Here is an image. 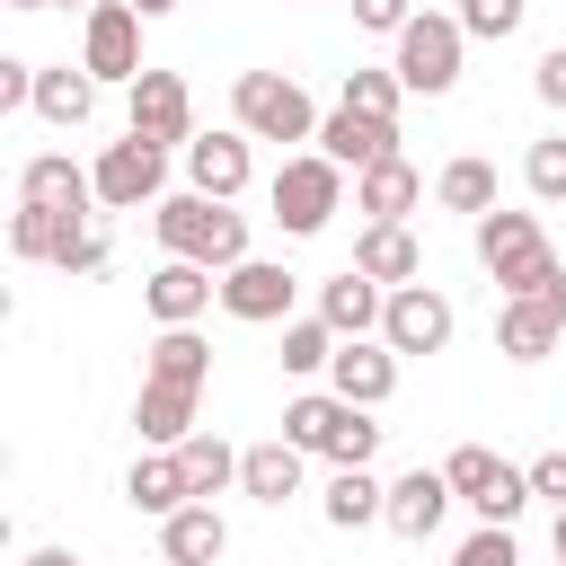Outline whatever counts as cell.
Instances as JSON below:
<instances>
[{"instance_id":"6da1fadb","label":"cell","mask_w":566,"mask_h":566,"mask_svg":"<svg viewBox=\"0 0 566 566\" xmlns=\"http://www.w3.org/2000/svg\"><path fill=\"white\" fill-rule=\"evenodd\" d=\"M150 230H159V256H195V265H212V274H230L239 256H248V212H230L221 195H159L150 203Z\"/></svg>"},{"instance_id":"7a4b0ae2","label":"cell","mask_w":566,"mask_h":566,"mask_svg":"<svg viewBox=\"0 0 566 566\" xmlns=\"http://www.w3.org/2000/svg\"><path fill=\"white\" fill-rule=\"evenodd\" d=\"M283 442H301L327 469H371L380 424H371V407H354L336 389H301V398H283Z\"/></svg>"},{"instance_id":"3957f363","label":"cell","mask_w":566,"mask_h":566,"mask_svg":"<svg viewBox=\"0 0 566 566\" xmlns=\"http://www.w3.org/2000/svg\"><path fill=\"white\" fill-rule=\"evenodd\" d=\"M478 265L495 274V292L513 301V292H548V283H566V265H557V248H548V230H539V212H478Z\"/></svg>"},{"instance_id":"277c9868","label":"cell","mask_w":566,"mask_h":566,"mask_svg":"<svg viewBox=\"0 0 566 566\" xmlns=\"http://www.w3.org/2000/svg\"><path fill=\"white\" fill-rule=\"evenodd\" d=\"M230 124L248 142H318V106L292 71H239L230 80Z\"/></svg>"},{"instance_id":"5b68a950","label":"cell","mask_w":566,"mask_h":566,"mask_svg":"<svg viewBox=\"0 0 566 566\" xmlns=\"http://www.w3.org/2000/svg\"><path fill=\"white\" fill-rule=\"evenodd\" d=\"M265 203H274V221H283V239H318L336 212H345V168L327 159V150H292L283 168H274V186H265Z\"/></svg>"},{"instance_id":"8992f818","label":"cell","mask_w":566,"mask_h":566,"mask_svg":"<svg viewBox=\"0 0 566 566\" xmlns=\"http://www.w3.org/2000/svg\"><path fill=\"white\" fill-rule=\"evenodd\" d=\"M389 44H398V62H389V71L407 80V97H451V88H460V53H469V27H460V18L416 9Z\"/></svg>"},{"instance_id":"52a82bcc","label":"cell","mask_w":566,"mask_h":566,"mask_svg":"<svg viewBox=\"0 0 566 566\" xmlns=\"http://www.w3.org/2000/svg\"><path fill=\"white\" fill-rule=\"evenodd\" d=\"M442 478H451V495H460L478 522H522V504H531V469L495 460L486 442H460V451L442 460Z\"/></svg>"},{"instance_id":"ba28073f","label":"cell","mask_w":566,"mask_h":566,"mask_svg":"<svg viewBox=\"0 0 566 566\" xmlns=\"http://www.w3.org/2000/svg\"><path fill=\"white\" fill-rule=\"evenodd\" d=\"M124 133H142L159 150H186L195 142V88H186V71H142L124 88Z\"/></svg>"},{"instance_id":"9c48e42d","label":"cell","mask_w":566,"mask_h":566,"mask_svg":"<svg viewBox=\"0 0 566 566\" xmlns=\"http://www.w3.org/2000/svg\"><path fill=\"white\" fill-rule=\"evenodd\" d=\"M88 177H97V203H106V212H142V203H159V186H168V150L142 142V133H124V142L97 150Z\"/></svg>"},{"instance_id":"30bf717a","label":"cell","mask_w":566,"mask_h":566,"mask_svg":"<svg viewBox=\"0 0 566 566\" xmlns=\"http://www.w3.org/2000/svg\"><path fill=\"white\" fill-rule=\"evenodd\" d=\"M142 27H150V18H142L133 0H88V27H80V62H88L97 80H124V88H133V80L150 71V62H142Z\"/></svg>"},{"instance_id":"8fae6325","label":"cell","mask_w":566,"mask_h":566,"mask_svg":"<svg viewBox=\"0 0 566 566\" xmlns=\"http://www.w3.org/2000/svg\"><path fill=\"white\" fill-rule=\"evenodd\" d=\"M292 301H301V274L274 265V256H239V265L221 274V310H230L239 327H283Z\"/></svg>"},{"instance_id":"7c38bea8","label":"cell","mask_w":566,"mask_h":566,"mask_svg":"<svg viewBox=\"0 0 566 566\" xmlns=\"http://www.w3.org/2000/svg\"><path fill=\"white\" fill-rule=\"evenodd\" d=\"M557 336H566V283H548V292H513V301L495 310V354H504V363H548Z\"/></svg>"},{"instance_id":"4fadbf2b","label":"cell","mask_w":566,"mask_h":566,"mask_svg":"<svg viewBox=\"0 0 566 566\" xmlns=\"http://www.w3.org/2000/svg\"><path fill=\"white\" fill-rule=\"evenodd\" d=\"M380 336L398 354H442L460 336V310L433 292V283H389V310H380Z\"/></svg>"},{"instance_id":"5bb4252c","label":"cell","mask_w":566,"mask_h":566,"mask_svg":"<svg viewBox=\"0 0 566 566\" xmlns=\"http://www.w3.org/2000/svg\"><path fill=\"white\" fill-rule=\"evenodd\" d=\"M212 301H221V274H212V265H195V256H159V265H150V283H142V310H150L159 327H195Z\"/></svg>"},{"instance_id":"9a60e30c","label":"cell","mask_w":566,"mask_h":566,"mask_svg":"<svg viewBox=\"0 0 566 566\" xmlns=\"http://www.w3.org/2000/svg\"><path fill=\"white\" fill-rule=\"evenodd\" d=\"M398 363H407V354H398L389 336H345L336 363H327V389L354 398V407H389V398H398Z\"/></svg>"},{"instance_id":"2e32d148","label":"cell","mask_w":566,"mask_h":566,"mask_svg":"<svg viewBox=\"0 0 566 566\" xmlns=\"http://www.w3.org/2000/svg\"><path fill=\"white\" fill-rule=\"evenodd\" d=\"M248 177H256V159H248V133H239V124H221V133H195V142H186V186H195V195L239 203V195H248Z\"/></svg>"},{"instance_id":"e0dca14e","label":"cell","mask_w":566,"mask_h":566,"mask_svg":"<svg viewBox=\"0 0 566 566\" xmlns=\"http://www.w3.org/2000/svg\"><path fill=\"white\" fill-rule=\"evenodd\" d=\"M97 212H71V203H18L9 212V256L18 265H62V248L88 230Z\"/></svg>"},{"instance_id":"ac0fdd59","label":"cell","mask_w":566,"mask_h":566,"mask_svg":"<svg viewBox=\"0 0 566 566\" xmlns=\"http://www.w3.org/2000/svg\"><path fill=\"white\" fill-rule=\"evenodd\" d=\"M301 469H310L301 442H283V433H274V442H248V451H239V495L265 504V513H283V504L301 495Z\"/></svg>"},{"instance_id":"d6986e66","label":"cell","mask_w":566,"mask_h":566,"mask_svg":"<svg viewBox=\"0 0 566 566\" xmlns=\"http://www.w3.org/2000/svg\"><path fill=\"white\" fill-rule=\"evenodd\" d=\"M97 71L88 62H35V115L53 124V133H80L88 115H97Z\"/></svg>"},{"instance_id":"ffe728a7","label":"cell","mask_w":566,"mask_h":566,"mask_svg":"<svg viewBox=\"0 0 566 566\" xmlns=\"http://www.w3.org/2000/svg\"><path fill=\"white\" fill-rule=\"evenodd\" d=\"M318 150L336 159V168H380V159H398V124H380V115H354V106H336V115H318Z\"/></svg>"},{"instance_id":"44dd1931","label":"cell","mask_w":566,"mask_h":566,"mask_svg":"<svg viewBox=\"0 0 566 566\" xmlns=\"http://www.w3.org/2000/svg\"><path fill=\"white\" fill-rule=\"evenodd\" d=\"M451 504H460V495H451L442 469H407V478H389V513H380V522H389L398 539H433Z\"/></svg>"},{"instance_id":"7402d4cb","label":"cell","mask_w":566,"mask_h":566,"mask_svg":"<svg viewBox=\"0 0 566 566\" xmlns=\"http://www.w3.org/2000/svg\"><path fill=\"white\" fill-rule=\"evenodd\" d=\"M18 203H71V212H106L97 203V177L71 159V150H35L18 168Z\"/></svg>"},{"instance_id":"603a6c76","label":"cell","mask_w":566,"mask_h":566,"mask_svg":"<svg viewBox=\"0 0 566 566\" xmlns=\"http://www.w3.org/2000/svg\"><path fill=\"white\" fill-rule=\"evenodd\" d=\"M380 310H389V283H371L363 265H345V274L318 283V318L336 336H380Z\"/></svg>"},{"instance_id":"cb8c5ba5","label":"cell","mask_w":566,"mask_h":566,"mask_svg":"<svg viewBox=\"0 0 566 566\" xmlns=\"http://www.w3.org/2000/svg\"><path fill=\"white\" fill-rule=\"evenodd\" d=\"M159 557H168V566H221V557H230V522L195 495V504H177V513L159 522Z\"/></svg>"},{"instance_id":"d4e9b609","label":"cell","mask_w":566,"mask_h":566,"mask_svg":"<svg viewBox=\"0 0 566 566\" xmlns=\"http://www.w3.org/2000/svg\"><path fill=\"white\" fill-rule=\"evenodd\" d=\"M195 407H203V389H186V380H142V398H133V433L159 442V451H177V442L195 433Z\"/></svg>"},{"instance_id":"484cf974","label":"cell","mask_w":566,"mask_h":566,"mask_svg":"<svg viewBox=\"0 0 566 566\" xmlns=\"http://www.w3.org/2000/svg\"><path fill=\"white\" fill-rule=\"evenodd\" d=\"M124 504H133V513H150V522H168L177 504H195V486H186L177 451H159V442H150V451L124 469Z\"/></svg>"},{"instance_id":"4316f807","label":"cell","mask_w":566,"mask_h":566,"mask_svg":"<svg viewBox=\"0 0 566 566\" xmlns=\"http://www.w3.org/2000/svg\"><path fill=\"white\" fill-rule=\"evenodd\" d=\"M354 265H363L371 283H416V274H424V248H416V230H407V221H363Z\"/></svg>"},{"instance_id":"83f0119b","label":"cell","mask_w":566,"mask_h":566,"mask_svg":"<svg viewBox=\"0 0 566 566\" xmlns=\"http://www.w3.org/2000/svg\"><path fill=\"white\" fill-rule=\"evenodd\" d=\"M416 203H424V177H416L407 159H380V168L354 177V212H363V221H407Z\"/></svg>"},{"instance_id":"f1b7e54d","label":"cell","mask_w":566,"mask_h":566,"mask_svg":"<svg viewBox=\"0 0 566 566\" xmlns=\"http://www.w3.org/2000/svg\"><path fill=\"white\" fill-rule=\"evenodd\" d=\"M142 380H186V389H212V345L195 327H159L150 354H142Z\"/></svg>"},{"instance_id":"f546056e","label":"cell","mask_w":566,"mask_h":566,"mask_svg":"<svg viewBox=\"0 0 566 566\" xmlns=\"http://www.w3.org/2000/svg\"><path fill=\"white\" fill-rule=\"evenodd\" d=\"M318 513H327L336 531H371V522L389 513V486H380L371 469H336V478H327V495H318Z\"/></svg>"},{"instance_id":"4dcf8cb0","label":"cell","mask_w":566,"mask_h":566,"mask_svg":"<svg viewBox=\"0 0 566 566\" xmlns=\"http://www.w3.org/2000/svg\"><path fill=\"white\" fill-rule=\"evenodd\" d=\"M433 203L442 212H495V159H478V150H460V159H442V177H433Z\"/></svg>"},{"instance_id":"1f68e13d","label":"cell","mask_w":566,"mask_h":566,"mask_svg":"<svg viewBox=\"0 0 566 566\" xmlns=\"http://www.w3.org/2000/svg\"><path fill=\"white\" fill-rule=\"evenodd\" d=\"M177 469H186V486H195L203 504H212L221 486H239V451H230L221 433H203V424H195V433L177 442Z\"/></svg>"},{"instance_id":"d6a6232c","label":"cell","mask_w":566,"mask_h":566,"mask_svg":"<svg viewBox=\"0 0 566 566\" xmlns=\"http://www.w3.org/2000/svg\"><path fill=\"white\" fill-rule=\"evenodd\" d=\"M336 345H345V336H336L318 310H310V318H283V371H292V380L327 371V363H336Z\"/></svg>"},{"instance_id":"836d02e7","label":"cell","mask_w":566,"mask_h":566,"mask_svg":"<svg viewBox=\"0 0 566 566\" xmlns=\"http://www.w3.org/2000/svg\"><path fill=\"white\" fill-rule=\"evenodd\" d=\"M398 97H407V80H398V71H345V97H336V106H354V115H380V124H398Z\"/></svg>"},{"instance_id":"e575fe53","label":"cell","mask_w":566,"mask_h":566,"mask_svg":"<svg viewBox=\"0 0 566 566\" xmlns=\"http://www.w3.org/2000/svg\"><path fill=\"white\" fill-rule=\"evenodd\" d=\"M522 186H531L539 203H566V133H548V142L522 150Z\"/></svg>"},{"instance_id":"d590c367","label":"cell","mask_w":566,"mask_h":566,"mask_svg":"<svg viewBox=\"0 0 566 566\" xmlns=\"http://www.w3.org/2000/svg\"><path fill=\"white\" fill-rule=\"evenodd\" d=\"M451 18H460V27L478 35V44H504V35H522V18H531V0H460Z\"/></svg>"},{"instance_id":"8d00e7d4","label":"cell","mask_w":566,"mask_h":566,"mask_svg":"<svg viewBox=\"0 0 566 566\" xmlns=\"http://www.w3.org/2000/svg\"><path fill=\"white\" fill-rule=\"evenodd\" d=\"M451 566H522V548H513V522H478V531L451 548Z\"/></svg>"},{"instance_id":"74e56055","label":"cell","mask_w":566,"mask_h":566,"mask_svg":"<svg viewBox=\"0 0 566 566\" xmlns=\"http://www.w3.org/2000/svg\"><path fill=\"white\" fill-rule=\"evenodd\" d=\"M407 18H416V0H354V27L363 35H398Z\"/></svg>"},{"instance_id":"f35d334b","label":"cell","mask_w":566,"mask_h":566,"mask_svg":"<svg viewBox=\"0 0 566 566\" xmlns=\"http://www.w3.org/2000/svg\"><path fill=\"white\" fill-rule=\"evenodd\" d=\"M18 106H35V62H0V115H18Z\"/></svg>"},{"instance_id":"ab89813d","label":"cell","mask_w":566,"mask_h":566,"mask_svg":"<svg viewBox=\"0 0 566 566\" xmlns=\"http://www.w3.org/2000/svg\"><path fill=\"white\" fill-rule=\"evenodd\" d=\"M531 88H539V106H557V115H566V44H548V53H539Z\"/></svg>"},{"instance_id":"60d3db41","label":"cell","mask_w":566,"mask_h":566,"mask_svg":"<svg viewBox=\"0 0 566 566\" xmlns=\"http://www.w3.org/2000/svg\"><path fill=\"white\" fill-rule=\"evenodd\" d=\"M531 495L566 504V451H539V460H531Z\"/></svg>"},{"instance_id":"b9f144b4","label":"cell","mask_w":566,"mask_h":566,"mask_svg":"<svg viewBox=\"0 0 566 566\" xmlns=\"http://www.w3.org/2000/svg\"><path fill=\"white\" fill-rule=\"evenodd\" d=\"M18 566H80V557H71V548H62V539H44V548H27V557H18Z\"/></svg>"},{"instance_id":"7bdbcfd3","label":"cell","mask_w":566,"mask_h":566,"mask_svg":"<svg viewBox=\"0 0 566 566\" xmlns=\"http://www.w3.org/2000/svg\"><path fill=\"white\" fill-rule=\"evenodd\" d=\"M133 9H142V18H168V9H177V0H133Z\"/></svg>"},{"instance_id":"ee69618b","label":"cell","mask_w":566,"mask_h":566,"mask_svg":"<svg viewBox=\"0 0 566 566\" xmlns=\"http://www.w3.org/2000/svg\"><path fill=\"white\" fill-rule=\"evenodd\" d=\"M557 566H566V504H557Z\"/></svg>"},{"instance_id":"f6af8a7d","label":"cell","mask_w":566,"mask_h":566,"mask_svg":"<svg viewBox=\"0 0 566 566\" xmlns=\"http://www.w3.org/2000/svg\"><path fill=\"white\" fill-rule=\"evenodd\" d=\"M9 9H62V0H9Z\"/></svg>"},{"instance_id":"bcb514c9","label":"cell","mask_w":566,"mask_h":566,"mask_svg":"<svg viewBox=\"0 0 566 566\" xmlns=\"http://www.w3.org/2000/svg\"><path fill=\"white\" fill-rule=\"evenodd\" d=\"M292 9H310V0H292Z\"/></svg>"}]
</instances>
